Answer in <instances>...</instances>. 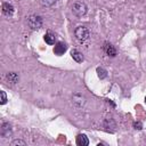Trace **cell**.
<instances>
[{"instance_id":"cell-1","label":"cell","mask_w":146,"mask_h":146,"mask_svg":"<svg viewBox=\"0 0 146 146\" xmlns=\"http://www.w3.org/2000/svg\"><path fill=\"white\" fill-rule=\"evenodd\" d=\"M74 34H75V38L81 42L89 39V30L86 26H78L74 31Z\"/></svg>"},{"instance_id":"cell-2","label":"cell","mask_w":146,"mask_h":146,"mask_svg":"<svg viewBox=\"0 0 146 146\" xmlns=\"http://www.w3.org/2000/svg\"><path fill=\"white\" fill-rule=\"evenodd\" d=\"M72 11H73V14H74L75 16L82 17V16L86 15V13H87V6H86L83 2L78 1V2L73 3V6H72Z\"/></svg>"},{"instance_id":"cell-3","label":"cell","mask_w":146,"mask_h":146,"mask_svg":"<svg viewBox=\"0 0 146 146\" xmlns=\"http://www.w3.org/2000/svg\"><path fill=\"white\" fill-rule=\"evenodd\" d=\"M27 23L32 30H38L42 26V18L38 15H31L27 19Z\"/></svg>"},{"instance_id":"cell-4","label":"cell","mask_w":146,"mask_h":146,"mask_svg":"<svg viewBox=\"0 0 146 146\" xmlns=\"http://www.w3.org/2000/svg\"><path fill=\"white\" fill-rule=\"evenodd\" d=\"M66 50H67V46L64 42H57L55 44V47H54V52L57 56H62Z\"/></svg>"},{"instance_id":"cell-5","label":"cell","mask_w":146,"mask_h":146,"mask_svg":"<svg viewBox=\"0 0 146 146\" xmlns=\"http://www.w3.org/2000/svg\"><path fill=\"white\" fill-rule=\"evenodd\" d=\"M103 49H104L105 54L108 55V56H111V57H114L116 55V50H115V48H114V46L112 43L105 42L104 46H103Z\"/></svg>"},{"instance_id":"cell-6","label":"cell","mask_w":146,"mask_h":146,"mask_svg":"<svg viewBox=\"0 0 146 146\" xmlns=\"http://www.w3.org/2000/svg\"><path fill=\"white\" fill-rule=\"evenodd\" d=\"M2 13L7 17H10L14 14V7H13V5H10L9 2H3L2 3Z\"/></svg>"},{"instance_id":"cell-7","label":"cell","mask_w":146,"mask_h":146,"mask_svg":"<svg viewBox=\"0 0 146 146\" xmlns=\"http://www.w3.org/2000/svg\"><path fill=\"white\" fill-rule=\"evenodd\" d=\"M88 144H89V140H88V137L86 135H83V133L78 135V137H76V145H79V146H87Z\"/></svg>"},{"instance_id":"cell-8","label":"cell","mask_w":146,"mask_h":146,"mask_svg":"<svg viewBox=\"0 0 146 146\" xmlns=\"http://www.w3.org/2000/svg\"><path fill=\"white\" fill-rule=\"evenodd\" d=\"M71 56H72V58H73L75 62H78V63H81V62H83V59H84L82 52H80V51L76 50V49H73V50L71 51Z\"/></svg>"},{"instance_id":"cell-9","label":"cell","mask_w":146,"mask_h":146,"mask_svg":"<svg viewBox=\"0 0 146 146\" xmlns=\"http://www.w3.org/2000/svg\"><path fill=\"white\" fill-rule=\"evenodd\" d=\"M10 133H11V127H10L9 123L5 122V123L2 124V127H1V135H2L3 137H8Z\"/></svg>"},{"instance_id":"cell-10","label":"cell","mask_w":146,"mask_h":146,"mask_svg":"<svg viewBox=\"0 0 146 146\" xmlns=\"http://www.w3.org/2000/svg\"><path fill=\"white\" fill-rule=\"evenodd\" d=\"M44 41L48 44H55V42H56V35L54 33H51V32H48V33L44 34Z\"/></svg>"},{"instance_id":"cell-11","label":"cell","mask_w":146,"mask_h":146,"mask_svg":"<svg viewBox=\"0 0 146 146\" xmlns=\"http://www.w3.org/2000/svg\"><path fill=\"white\" fill-rule=\"evenodd\" d=\"M6 78H7V80H8L9 82H11V83L18 82V79H19L18 75H17V73H15V72H9V73H7Z\"/></svg>"},{"instance_id":"cell-12","label":"cell","mask_w":146,"mask_h":146,"mask_svg":"<svg viewBox=\"0 0 146 146\" xmlns=\"http://www.w3.org/2000/svg\"><path fill=\"white\" fill-rule=\"evenodd\" d=\"M97 75L99 79H105L107 76V71L104 67H98L97 68Z\"/></svg>"},{"instance_id":"cell-13","label":"cell","mask_w":146,"mask_h":146,"mask_svg":"<svg viewBox=\"0 0 146 146\" xmlns=\"http://www.w3.org/2000/svg\"><path fill=\"white\" fill-rule=\"evenodd\" d=\"M56 2H57V0H41L42 6H46V7H50V6L55 5Z\"/></svg>"},{"instance_id":"cell-14","label":"cell","mask_w":146,"mask_h":146,"mask_svg":"<svg viewBox=\"0 0 146 146\" xmlns=\"http://www.w3.org/2000/svg\"><path fill=\"white\" fill-rule=\"evenodd\" d=\"M0 94H1V102H0V104L3 105V104H6V102H7V96H6V92H5V91H1Z\"/></svg>"},{"instance_id":"cell-15","label":"cell","mask_w":146,"mask_h":146,"mask_svg":"<svg viewBox=\"0 0 146 146\" xmlns=\"http://www.w3.org/2000/svg\"><path fill=\"white\" fill-rule=\"evenodd\" d=\"M133 128H135V129H138V130H141V129H143V124H141V122H139V121L133 122Z\"/></svg>"},{"instance_id":"cell-16","label":"cell","mask_w":146,"mask_h":146,"mask_svg":"<svg viewBox=\"0 0 146 146\" xmlns=\"http://www.w3.org/2000/svg\"><path fill=\"white\" fill-rule=\"evenodd\" d=\"M10 145L11 146H15V145H25V141H23V140H14V141H11Z\"/></svg>"},{"instance_id":"cell-17","label":"cell","mask_w":146,"mask_h":146,"mask_svg":"<svg viewBox=\"0 0 146 146\" xmlns=\"http://www.w3.org/2000/svg\"><path fill=\"white\" fill-rule=\"evenodd\" d=\"M145 102H146V97H145Z\"/></svg>"}]
</instances>
